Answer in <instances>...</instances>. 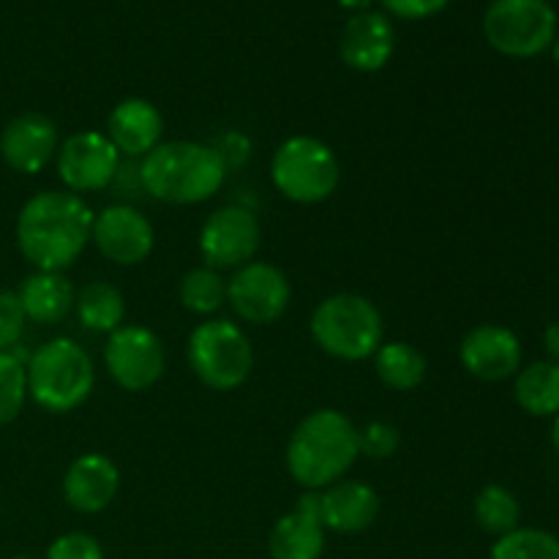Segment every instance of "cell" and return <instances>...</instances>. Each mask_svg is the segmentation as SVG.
Wrapping results in <instances>:
<instances>
[{
	"label": "cell",
	"mask_w": 559,
	"mask_h": 559,
	"mask_svg": "<svg viewBox=\"0 0 559 559\" xmlns=\"http://www.w3.org/2000/svg\"><path fill=\"white\" fill-rule=\"evenodd\" d=\"M93 216L85 200L71 191H38L16 216V249L36 271L63 273L91 243Z\"/></svg>",
	"instance_id": "6da1fadb"
},
{
	"label": "cell",
	"mask_w": 559,
	"mask_h": 559,
	"mask_svg": "<svg viewBox=\"0 0 559 559\" xmlns=\"http://www.w3.org/2000/svg\"><path fill=\"white\" fill-rule=\"evenodd\" d=\"M358 456V426L338 409L322 407L295 426L287 442V473L306 491H322L342 480Z\"/></svg>",
	"instance_id": "7a4b0ae2"
},
{
	"label": "cell",
	"mask_w": 559,
	"mask_h": 559,
	"mask_svg": "<svg viewBox=\"0 0 559 559\" xmlns=\"http://www.w3.org/2000/svg\"><path fill=\"white\" fill-rule=\"evenodd\" d=\"M227 178V162L205 142H162L140 164L142 189L167 205H200L207 202Z\"/></svg>",
	"instance_id": "3957f363"
},
{
	"label": "cell",
	"mask_w": 559,
	"mask_h": 559,
	"mask_svg": "<svg viewBox=\"0 0 559 559\" xmlns=\"http://www.w3.org/2000/svg\"><path fill=\"white\" fill-rule=\"evenodd\" d=\"M27 396L52 415L74 413L96 385L93 360L74 338H49L25 364Z\"/></svg>",
	"instance_id": "277c9868"
},
{
	"label": "cell",
	"mask_w": 559,
	"mask_h": 559,
	"mask_svg": "<svg viewBox=\"0 0 559 559\" xmlns=\"http://www.w3.org/2000/svg\"><path fill=\"white\" fill-rule=\"evenodd\" d=\"M309 331L322 353L347 364L374 358L380 344L385 342L380 309L355 293H338L317 304Z\"/></svg>",
	"instance_id": "5b68a950"
},
{
	"label": "cell",
	"mask_w": 559,
	"mask_h": 559,
	"mask_svg": "<svg viewBox=\"0 0 559 559\" xmlns=\"http://www.w3.org/2000/svg\"><path fill=\"white\" fill-rule=\"evenodd\" d=\"M271 180L284 200L295 205H320L336 194L342 164L333 147L317 136H289L271 158Z\"/></svg>",
	"instance_id": "8992f818"
},
{
	"label": "cell",
	"mask_w": 559,
	"mask_h": 559,
	"mask_svg": "<svg viewBox=\"0 0 559 559\" xmlns=\"http://www.w3.org/2000/svg\"><path fill=\"white\" fill-rule=\"evenodd\" d=\"M189 366L211 391H235L254 369L251 338L233 320H205L191 331L186 344Z\"/></svg>",
	"instance_id": "52a82bcc"
},
{
	"label": "cell",
	"mask_w": 559,
	"mask_h": 559,
	"mask_svg": "<svg viewBox=\"0 0 559 559\" xmlns=\"http://www.w3.org/2000/svg\"><path fill=\"white\" fill-rule=\"evenodd\" d=\"M557 11L549 0H491L484 14V36L506 58L527 60L551 49Z\"/></svg>",
	"instance_id": "ba28073f"
},
{
	"label": "cell",
	"mask_w": 559,
	"mask_h": 559,
	"mask_svg": "<svg viewBox=\"0 0 559 559\" xmlns=\"http://www.w3.org/2000/svg\"><path fill=\"white\" fill-rule=\"evenodd\" d=\"M104 366L115 385L129 393H142L164 377L167 349L151 328L120 325L104 344Z\"/></svg>",
	"instance_id": "9c48e42d"
},
{
	"label": "cell",
	"mask_w": 559,
	"mask_h": 559,
	"mask_svg": "<svg viewBox=\"0 0 559 559\" xmlns=\"http://www.w3.org/2000/svg\"><path fill=\"white\" fill-rule=\"evenodd\" d=\"M120 153L109 142L104 131L85 129L66 136L55 156L60 183L71 194H87V191H104L112 186L120 173Z\"/></svg>",
	"instance_id": "30bf717a"
},
{
	"label": "cell",
	"mask_w": 559,
	"mask_h": 559,
	"mask_svg": "<svg viewBox=\"0 0 559 559\" xmlns=\"http://www.w3.org/2000/svg\"><path fill=\"white\" fill-rule=\"evenodd\" d=\"M293 300V287L284 271L271 262L251 260L227 278V304L235 317L249 325H271L282 320Z\"/></svg>",
	"instance_id": "8fae6325"
},
{
	"label": "cell",
	"mask_w": 559,
	"mask_h": 559,
	"mask_svg": "<svg viewBox=\"0 0 559 559\" xmlns=\"http://www.w3.org/2000/svg\"><path fill=\"white\" fill-rule=\"evenodd\" d=\"M262 227L251 211L224 205L205 218L200 229V254L213 271H238L260 251Z\"/></svg>",
	"instance_id": "7c38bea8"
},
{
	"label": "cell",
	"mask_w": 559,
	"mask_h": 559,
	"mask_svg": "<svg viewBox=\"0 0 559 559\" xmlns=\"http://www.w3.org/2000/svg\"><path fill=\"white\" fill-rule=\"evenodd\" d=\"M91 240L104 260L115 265L134 267L142 265L153 254L156 233L147 216H142L131 205H107L93 216Z\"/></svg>",
	"instance_id": "4fadbf2b"
},
{
	"label": "cell",
	"mask_w": 559,
	"mask_h": 559,
	"mask_svg": "<svg viewBox=\"0 0 559 559\" xmlns=\"http://www.w3.org/2000/svg\"><path fill=\"white\" fill-rule=\"evenodd\" d=\"M459 360L467 374L484 382H502L519 374L524 360L522 342L516 333L506 325L484 322L475 325L459 344Z\"/></svg>",
	"instance_id": "5bb4252c"
},
{
	"label": "cell",
	"mask_w": 559,
	"mask_h": 559,
	"mask_svg": "<svg viewBox=\"0 0 559 559\" xmlns=\"http://www.w3.org/2000/svg\"><path fill=\"white\" fill-rule=\"evenodd\" d=\"M60 147V131L49 115L22 112L5 123L0 134V156L14 173L36 175L55 162Z\"/></svg>",
	"instance_id": "9a60e30c"
},
{
	"label": "cell",
	"mask_w": 559,
	"mask_h": 559,
	"mask_svg": "<svg viewBox=\"0 0 559 559\" xmlns=\"http://www.w3.org/2000/svg\"><path fill=\"white\" fill-rule=\"evenodd\" d=\"M396 49V31L382 11H360L347 20L338 38V55L344 66L360 74H374L385 69Z\"/></svg>",
	"instance_id": "2e32d148"
},
{
	"label": "cell",
	"mask_w": 559,
	"mask_h": 559,
	"mask_svg": "<svg viewBox=\"0 0 559 559\" xmlns=\"http://www.w3.org/2000/svg\"><path fill=\"white\" fill-rule=\"evenodd\" d=\"M63 491L66 506L74 508L76 513H102L104 508L112 506V500L120 491V469L104 453H82L69 464L63 475Z\"/></svg>",
	"instance_id": "e0dca14e"
},
{
	"label": "cell",
	"mask_w": 559,
	"mask_h": 559,
	"mask_svg": "<svg viewBox=\"0 0 559 559\" xmlns=\"http://www.w3.org/2000/svg\"><path fill=\"white\" fill-rule=\"evenodd\" d=\"M271 559H320L325 551V524L320 519L317 491H309L298 506L284 513L267 538Z\"/></svg>",
	"instance_id": "ac0fdd59"
},
{
	"label": "cell",
	"mask_w": 559,
	"mask_h": 559,
	"mask_svg": "<svg viewBox=\"0 0 559 559\" xmlns=\"http://www.w3.org/2000/svg\"><path fill=\"white\" fill-rule=\"evenodd\" d=\"M317 500L325 530L338 535L366 533L380 516V495L364 480H336L328 489L317 491Z\"/></svg>",
	"instance_id": "d6986e66"
},
{
	"label": "cell",
	"mask_w": 559,
	"mask_h": 559,
	"mask_svg": "<svg viewBox=\"0 0 559 559\" xmlns=\"http://www.w3.org/2000/svg\"><path fill=\"white\" fill-rule=\"evenodd\" d=\"M104 134L109 136V142H112L120 156L145 158L147 153L162 145L164 118L156 104H151L147 98L131 96L115 104Z\"/></svg>",
	"instance_id": "ffe728a7"
},
{
	"label": "cell",
	"mask_w": 559,
	"mask_h": 559,
	"mask_svg": "<svg viewBox=\"0 0 559 559\" xmlns=\"http://www.w3.org/2000/svg\"><path fill=\"white\" fill-rule=\"evenodd\" d=\"M20 304L25 309V317L36 325H55V322L66 320L69 311L74 309L76 289L74 284L66 278V273L52 271H36L20 284L16 289Z\"/></svg>",
	"instance_id": "44dd1931"
},
{
	"label": "cell",
	"mask_w": 559,
	"mask_h": 559,
	"mask_svg": "<svg viewBox=\"0 0 559 559\" xmlns=\"http://www.w3.org/2000/svg\"><path fill=\"white\" fill-rule=\"evenodd\" d=\"M513 396L533 418H555L559 415V366L551 360L522 366L513 377Z\"/></svg>",
	"instance_id": "7402d4cb"
},
{
	"label": "cell",
	"mask_w": 559,
	"mask_h": 559,
	"mask_svg": "<svg viewBox=\"0 0 559 559\" xmlns=\"http://www.w3.org/2000/svg\"><path fill=\"white\" fill-rule=\"evenodd\" d=\"M374 371L391 391H418L429 374V360L407 342H382L374 353Z\"/></svg>",
	"instance_id": "603a6c76"
},
{
	"label": "cell",
	"mask_w": 559,
	"mask_h": 559,
	"mask_svg": "<svg viewBox=\"0 0 559 559\" xmlns=\"http://www.w3.org/2000/svg\"><path fill=\"white\" fill-rule=\"evenodd\" d=\"M76 317L93 333H112L126 322V298L115 284L91 282L76 293Z\"/></svg>",
	"instance_id": "cb8c5ba5"
},
{
	"label": "cell",
	"mask_w": 559,
	"mask_h": 559,
	"mask_svg": "<svg viewBox=\"0 0 559 559\" xmlns=\"http://www.w3.org/2000/svg\"><path fill=\"white\" fill-rule=\"evenodd\" d=\"M475 522L484 533L502 538V535L513 533L516 527H522V502L513 495L508 486L489 484L478 491L473 502Z\"/></svg>",
	"instance_id": "d4e9b609"
},
{
	"label": "cell",
	"mask_w": 559,
	"mask_h": 559,
	"mask_svg": "<svg viewBox=\"0 0 559 559\" xmlns=\"http://www.w3.org/2000/svg\"><path fill=\"white\" fill-rule=\"evenodd\" d=\"M180 304L197 317H213L227 304V278L213 267H194L180 278Z\"/></svg>",
	"instance_id": "484cf974"
},
{
	"label": "cell",
	"mask_w": 559,
	"mask_h": 559,
	"mask_svg": "<svg viewBox=\"0 0 559 559\" xmlns=\"http://www.w3.org/2000/svg\"><path fill=\"white\" fill-rule=\"evenodd\" d=\"M491 559H559V538L549 530L516 527L497 538Z\"/></svg>",
	"instance_id": "4316f807"
},
{
	"label": "cell",
	"mask_w": 559,
	"mask_h": 559,
	"mask_svg": "<svg viewBox=\"0 0 559 559\" xmlns=\"http://www.w3.org/2000/svg\"><path fill=\"white\" fill-rule=\"evenodd\" d=\"M27 402V371L14 353H0V426L20 418Z\"/></svg>",
	"instance_id": "83f0119b"
},
{
	"label": "cell",
	"mask_w": 559,
	"mask_h": 559,
	"mask_svg": "<svg viewBox=\"0 0 559 559\" xmlns=\"http://www.w3.org/2000/svg\"><path fill=\"white\" fill-rule=\"evenodd\" d=\"M399 445H402V431L388 420H369L364 429H358L360 456L371 459V462H385V459L396 456Z\"/></svg>",
	"instance_id": "f1b7e54d"
},
{
	"label": "cell",
	"mask_w": 559,
	"mask_h": 559,
	"mask_svg": "<svg viewBox=\"0 0 559 559\" xmlns=\"http://www.w3.org/2000/svg\"><path fill=\"white\" fill-rule=\"evenodd\" d=\"M25 309L14 289H0V353H11L25 333Z\"/></svg>",
	"instance_id": "f546056e"
},
{
	"label": "cell",
	"mask_w": 559,
	"mask_h": 559,
	"mask_svg": "<svg viewBox=\"0 0 559 559\" xmlns=\"http://www.w3.org/2000/svg\"><path fill=\"white\" fill-rule=\"evenodd\" d=\"M44 559H104V549L91 533H66L49 544Z\"/></svg>",
	"instance_id": "4dcf8cb0"
},
{
	"label": "cell",
	"mask_w": 559,
	"mask_h": 559,
	"mask_svg": "<svg viewBox=\"0 0 559 559\" xmlns=\"http://www.w3.org/2000/svg\"><path fill=\"white\" fill-rule=\"evenodd\" d=\"M380 3L382 9H388V14L399 20H429L445 11L451 0H380Z\"/></svg>",
	"instance_id": "1f68e13d"
},
{
	"label": "cell",
	"mask_w": 559,
	"mask_h": 559,
	"mask_svg": "<svg viewBox=\"0 0 559 559\" xmlns=\"http://www.w3.org/2000/svg\"><path fill=\"white\" fill-rule=\"evenodd\" d=\"M544 347H546V355H549L546 360H551V364L559 366V320L551 322V325L546 328Z\"/></svg>",
	"instance_id": "d6a6232c"
},
{
	"label": "cell",
	"mask_w": 559,
	"mask_h": 559,
	"mask_svg": "<svg viewBox=\"0 0 559 559\" xmlns=\"http://www.w3.org/2000/svg\"><path fill=\"white\" fill-rule=\"evenodd\" d=\"M371 3H374V0H338V5H342V9H347V11H353V14L369 11Z\"/></svg>",
	"instance_id": "836d02e7"
},
{
	"label": "cell",
	"mask_w": 559,
	"mask_h": 559,
	"mask_svg": "<svg viewBox=\"0 0 559 559\" xmlns=\"http://www.w3.org/2000/svg\"><path fill=\"white\" fill-rule=\"evenodd\" d=\"M551 445L559 453V415H555V420H551Z\"/></svg>",
	"instance_id": "e575fe53"
},
{
	"label": "cell",
	"mask_w": 559,
	"mask_h": 559,
	"mask_svg": "<svg viewBox=\"0 0 559 559\" xmlns=\"http://www.w3.org/2000/svg\"><path fill=\"white\" fill-rule=\"evenodd\" d=\"M551 55H555V63L559 66V33H557L555 44H551Z\"/></svg>",
	"instance_id": "d590c367"
},
{
	"label": "cell",
	"mask_w": 559,
	"mask_h": 559,
	"mask_svg": "<svg viewBox=\"0 0 559 559\" xmlns=\"http://www.w3.org/2000/svg\"><path fill=\"white\" fill-rule=\"evenodd\" d=\"M14 559H31V557H14Z\"/></svg>",
	"instance_id": "8d00e7d4"
}]
</instances>
